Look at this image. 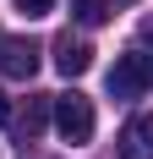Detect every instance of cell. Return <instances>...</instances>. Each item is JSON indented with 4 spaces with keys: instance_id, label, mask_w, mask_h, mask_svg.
I'll list each match as a JSON object with an SVG mask.
<instances>
[{
    "instance_id": "obj_1",
    "label": "cell",
    "mask_w": 153,
    "mask_h": 159,
    "mask_svg": "<svg viewBox=\"0 0 153 159\" xmlns=\"http://www.w3.org/2000/svg\"><path fill=\"white\" fill-rule=\"evenodd\" d=\"M49 115H55V132H60L71 148H76V143H88V137H93V126H98L93 99H88V93H76V88H71V93H55Z\"/></svg>"
},
{
    "instance_id": "obj_2",
    "label": "cell",
    "mask_w": 153,
    "mask_h": 159,
    "mask_svg": "<svg viewBox=\"0 0 153 159\" xmlns=\"http://www.w3.org/2000/svg\"><path fill=\"white\" fill-rule=\"evenodd\" d=\"M153 93V55L131 49V55H115L109 66V99H142Z\"/></svg>"
},
{
    "instance_id": "obj_3",
    "label": "cell",
    "mask_w": 153,
    "mask_h": 159,
    "mask_svg": "<svg viewBox=\"0 0 153 159\" xmlns=\"http://www.w3.org/2000/svg\"><path fill=\"white\" fill-rule=\"evenodd\" d=\"M38 55H44V49L33 44V39H0V71L16 77V82H28L33 71H38Z\"/></svg>"
},
{
    "instance_id": "obj_4",
    "label": "cell",
    "mask_w": 153,
    "mask_h": 159,
    "mask_svg": "<svg viewBox=\"0 0 153 159\" xmlns=\"http://www.w3.org/2000/svg\"><path fill=\"white\" fill-rule=\"evenodd\" d=\"M115 154L120 159H153V115H131L115 137Z\"/></svg>"
},
{
    "instance_id": "obj_5",
    "label": "cell",
    "mask_w": 153,
    "mask_h": 159,
    "mask_svg": "<svg viewBox=\"0 0 153 159\" xmlns=\"http://www.w3.org/2000/svg\"><path fill=\"white\" fill-rule=\"evenodd\" d=\"M88 66H93L88 39H76V33H60V39H55V71H60V77H82Z\"/></svg>"
},
{
    "instance_id": "obj_6",
    "label": "cell",
    "mask_w": 153,
    "mask_h": 159,
    "mask_svg": "<svg viewBox=\"0 0 153 159\" xmlns=\"http://www.w3.org/2000/svg\"><path fill=\"white\" fill-rule=\"evenodd\" d=\"M49 104H55L49 93H33L28 104H22V110H11V121H16V132H22V137H38V132L49 126Z\"/></svg>"
},
{
    "instance_id": "obj_7",
    "label": "cell",
    "mask_w": 153,
    "mask_h": 159,
    "mask_svg": "<svg viewBox=\"0 0 153 159\" xmlns=\"http://www.w3.org/2000/svg\"><path fill=\"white\" fill-rule=\"evenodd\" d=\"M71 16L82 28H98V22H109V0H71Z\"/></svg>"
},
{
    "instance_id": "obj_8",
    "label": "cell",
    "mask_w": 153,
    "mask_h": 159,
    "mask_svg": "<svg viewBox=\"0 0 153 159\" xmlns=\"http://www.w3.org/2000/svg\"><path fill=\"white\" fill-rule=\"evenodd\" d=\"M49 6L55 0H16V11H28V16H49Z\"/></svg>"
},
{
    "instance_id": "obj_9",
    "label": "cell",
    "mask_w": 153,
    "mask_h": 159,
    "mask_svg": "<svg viewBox=\"0 0 153 159\" xmlns=\"http://www.w3.org/2000/svg\"><path fill=\"white\" fill-rule=\"evenodd\" d=\"M142 44L153 49V16H142Z\"/></svg>"
},
{
    "instance_id": "obj_10",
    "label": "cell",
    "mask_w": 153,
    "mask_h": 159,
    "mask_svg": "<svg viewBox=\"0 0 153 159\" xmlns=\"http://www.w3.org/2000/svg\"><path fill=\"white\" fill-rule=\"evenodd\" d=\"M0 121H11V99H6V93H0Z\"/></svg>"
}]
</instances>
